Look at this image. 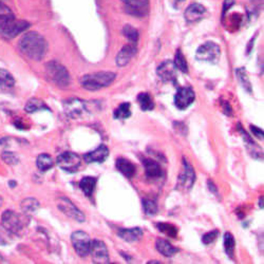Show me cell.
Wrapping results in <instances>:
<instances>
[{
  "label": "cell",
  "mask_w": 264,
  "mask_h": 264,
  "mask_svg": "<svg viewBox=\"0 0 264 264\" xmlns=\"http://www.w3.org/2000/svg\"><path fill=\"white\" fill-rule=\"evenodd\" d=\"M235 4V0H224L223 3V15Z\"/></svg>",
  "instance_id": "f35d334b"
},
{
  "label": "cell",
  "mask_w": 264,
  "mask_h": 264,
  "mask_svg": "<svg viewBox=\"0 0 264 264\" xmlns=\"http://www.w3.org/2000/svg\"><path fill=\"white\" fill-rule=\"evenodd\" d=\"M1 158L5 163L10 165H16L18 164V162H19V159H18L17 155L13 152H3Z\"/></svg>",
  "instance_id": "8d00e7d4"
},
{
  "label": "cell",
  "mask_w": 264,
  "mask_h": 264,
  "mask_svg": "<svg viewBox=\"0 0 264 264\" xmlns=\"http://www.w3.org/2000/svg\"><path fill=\"white\" fill-rule=\"evenodd\" d=\"M57 207L61 212H63L66 215H68L69 218L73 219L77 222H82L85 221V214L81 212L79 208L75 206V204L73 202H71L68 198L66 197H61L56 200Z\"/></svg>",
  "instance_id": "8fae6325"
},
{
  "label": "cell",
  "mask_w": 264,
  "mask_h": 264,
  "mask_svg": "<svg viewBox=\"0 0 264 264\" xmlns=\"http://www.w3.org/2000/svg\"><path fill=\"white\" fill-rule=\"evenodd\" d=\"M143 208H144V212H145V214L148 215H154L158 213L157 203L151 199L143 200Z\"/></svg>",
  "instance_id": "e575fe53"
},
{
  "label": "cell",
  "mask_w": 264,
  "mask_h": 264,
  "mask_svg": "<svg viewBox=\"0 0 264 264\" xmlns=\"http://www.w3.org/2000/svg\"><path fill=\"white\" fill-rule=\"evenodd\" d=\"M30 27V23L25 20H15L12 19L7 22L0 25V34H1L4 38L12 39L16 37L17 35L25 32L26 30Z\"/></svg>",
  "instance_id": "ba28073f"
},
{
  "label": "cell",
  "mask_w": 264,
  "mask_h": 264,
  "mask_svg": "<svg viewBox=\"0 0 264 264\" xmlns=\"http://www.w3.org/2000/svg\"><path fill=\"white\" fill-rule=\"evenodd\" d=\"M46 73L49 80L58 87L65 88L70 83V74L62 64L52 61L46 65Z\"/></svg>",
  "instance_id": "3957f363"
},
{
  "label": "cell",
  "mask_w": 264,
  "mask_h": 264,
  "mask_svg": "<svg viewBox=\"0 0 264 264\" xmlns=\"http://www.w3.org/2000/svg\"><path fill=\"white\" fill-rule=\"evenodd\" d=\"M157 73L163 82H173L177 77V68L172 61H165L162 63L158 69Z\"/></svg>",
  "instance_id": "9a60e30c"
},
{
  "label": "cell",
  "mask_w": 264,
  "mask_h": 264,
  "mask_svg": "<svg viewBox=\"0 0 264 264\" xmlns=\"http://www.w3.org/2000/svg\"><path fill=\"white\" fill-rule=\"evenodd\" d=\"M157 227L160 230V231L164 232L165 235H167V236L172 237V238L177 237L178 230H177L176 226H173L169 223H162V222H160V223L157 224Z\"/></svg>",
  "instance_id": "836d02e7"
},
{
  "label": "cell",
  "mask_w": 264,
  "mask_h": 264,
  "mask_svg": "<svg viewBox=\"0 0 264 264\" xmlns=\"http://www.w3.org/2000/svg\"><path fill=\"white\" fill-rule=\"evenodd\" d=\"M155 248H157L158 251L161 255L168 258L172 257L173 255H176L178 253V248L164 239H158L157 243H155Z\"/></svg>",
  "instance_id": "7402d4cb"
},
{
  "label": "cell",
  "mask_w": 264,
  "mask_h": 264,
  "mask_svg": "<svg viewBox=\"0 0 264 264\" xmlns=\"http://www.w3.org/2000/svg\"><path fill=\"white\" fill-rule=\"evenodd\" d=\"M250 130L255 134V136H257V139L263 140V130L262 129L256 127V126H254V125H250Z\"/></svg>",
  "instance_id": "74e56055"
},
{
  "label": "cell",
  "mask_w": 264,
  "mask_h": 264,
  "mask_svg": "<svg viewBox=\"0 0 264 264\" xmlns=\"http://www.w3.org/2000/svg\"><path fill=\"white\" fill-rule=\"evenodd\" d=\"M36 165H37V168L41 172H46L53 167L54 162L49 154L41 153L36 160Z\"/></svg>",
  "instance_id": "d4e9b609"
},
{
  "label": "cell",
  "mask_w": 264,
  "mask_h": 264,
  "mask_svg": "<svg viewBox=\"0 0 264 264\" xmlns=\"http://www.w3.org/2000/svg\"><path fill=\"white\" fill-rule=\"evenodd\" d=\"M116 168L119 172H122L125 177L127 178H132L135 175L136 171V167L135 165L130 162L129 160L125 159V158H118L116 160Z\"/></svg>",
  "instance_id": "ffe728a7"
},
{
  "label": "cell",
  "mask_w": 264,
  "mask_h": 264,
  "mask_svg": "<svg viewBox=\"0 0 264 264\" xmlns=\"http://www.w3.org/2000/svg\"><path fill=\"white\" fill-rule=\"evenodd\" d=\"M136 52H137L136 45L128 44L124 46L116 56V65L118 67H125V66H127L131 59L133 58Z\"/></svg>",
  "instance_id": "2e32d148"
},
{
  "label": "cell",
  "mask_w": 264,
  "mask_h": 264,
  "mask_svg": "<svg viewBox=\"0 0 264 264\" xmlns=\"http://www.w3.org/2000/svg\"><path fill=\"white\" fill-rule=\"evenodd\" d=\"M221 56L220 47L213 43V41H207L198 48L196 52V58L200 62L217 64Z\"/></svg>",
  "instance_id": "277c9868"
},
{
  "label": "cell",
  "mask_w": 264,
  "mask_h": 264,
  "mask_svg": "<svg viewBox=\"0 0 264 264\" xmlns=\"http://www.w3.org/2000/svg\"><path fill=\"white\" fill-rule=\"evenodd\" d=\"M109 155V149L106 145H99L93 151H90L86 154H83V160L87 163H103Z\"/></svg>",
  "instance_id": "e0dca14e"
},
{
  "label": "cell",
  "mask_w": 264,
  "mask_h": 264,
  "mask_svg": "<svg viewBox=\"0 0 264 264\" xmlns=\"http://www.w3.org/2000/svg\"><path fill=\"white\" fill-rule=\"evenodd\" d=\"M175 66L178 70H180L183 73H187L188 72V65L187 62H186V58L183 55V53L181 50H178L176 57H175Z\"/></svg>",
  "instance_id": "d6a6232c"
},
{
  "label": "cell",
  "mask_w": 264,
  "mask_h": 264,
  "mask_svg": "<svg viewBox=\"0 0 264 264\" xmlns=\"http://www.w3.org/2000/svg\"><path fill=\"white\" fill-rule=\"evenodd\" d=\"M149 263H161L160 261H149Z\"/></svg>",
  "instance_id": "ee69618b"
},
{
  "label": "cell",
  "mask_w": 264,
  "mask_h": 264,
  "mask_svg": "<svg viewBox=\"0 0 264 264\" xmlns=\"http://www.w3.org/2000/svg\"><path fill=\"white\" fill-rule=\"evenodd\" d=\"M21 209L25 214L30 215L36 213V211L39 208V203L38 201L34 199V198H27V199L21 202Z\"/></svg>",
  "instance_id": "484cf974"
},
{
  "label": "cell",
  "mask_w": 264,
  "mask_h": 264,
  "mask_svg": "<svg viewBox=\"0 0 264 264\" xmlns=\"http://www.w3.org/2000/svg\"><path fill=\"white\" fill-rule=\"evenodd\" d=\"M91 241L92 240L90 239L88 233L82 231H76L71 235V242L74 250L82 258H85L90 254Z\"/></svg>",
  "instance_id": "5b68a950"
},
{
  "label": "cell",
  "mask_w": 264,
  "mask_h": 264,
  "mask_svg": "<svg viewBox=\"0 0 264 264\" xmlns=\"http://www.w3.org/2000/svg\"><path fill=\"white\" fill-rule=\"evenodd\" d=\"M116 73L108 71H101L98 73L83 75L81 79V85L89 91H97L110 86L116 80Z\"/></svg>",
  "instance_id": "7a4b0ae2"
},
{
  "label": "cell",
  "mask_w": 264,
  "mask_h": 264,
  "mask_svg": "<svg viewBox=\"0 0 264 264\" xmlns=\"http://www.w3.org/2000/svg\"><path fill=\"white\" fill-rule=\"evenodd\" d=\"M66 115L71 118H80L89 113V104L80 99H69L64 101Z\"/></svg>",
  "instance_id": "8992f818"
},
{
  "label": "cell",
  "mask_w": 264,
  "mask_h": 264,
  "mask_svg": "<svg viewBox=\"0 0 264 264\" xmlns=\"http://www.w3.org/2000/svg\"><path fill=\"white\" fill-rule=\"evenodd\" d=\"M254 40H255V37L250 40V43H249V48H248V54L250 53L251 51V48H253V45H254Z\"/></svg>",
  "instance_id": "60d3db41"
},
{
  "label": "cell",
  "mask_w": 264,
  "mask_h": 264,
  "mask_svg": "<svg viewBox=\"0 0 264 264\" xmlns=\"http://www.w3.org/2000/svg\"><path fill=\"white\" fill-rule=\"evenodd\" d=\"M90 254L92 255V259L94 263L107 264L110 262L109 251H108L106 244L99 239H95L91 241V249H90Z\"/></svg>",
  "instance_id": "4fadbf2b"
},
{
  "label": "cell",
  "mask_w": 264,
  "mask_h": 264,
  "mask_svg": "<svg viewBox=\"0 0 264 264\" xmlns=\"http://www.w3.org/2000/svg\"><path fill=\"white\" fill-rule=\"evenodd\" d=\"M196 181V172L194 167L183 159V171L180 173L177 183L178 190H190Z\"/></svg>",
  "instance_id": "30bf717a"
},
{
  "label": "cell",
  "mask_w": 264,
  "mask_h": 264,
  "mask_svg": "<svg viewBox=\"0 0 264 264\" xmlns=\"http://www.w3.org/2000/svg\"><path fill=\"white\" fill-rule=\"evenodd\" d=\"M259 205H260V208L263 207V198L262 197L260 198V200H259Z\"/></svg>",
  "instance_id": "b9f144b4"
},
{
  "label": "cell",
  "mask_w": 264,
  "mask_h": 264,
  "mask_svg": "<svg viewBox=\"0 0 264 264\" xmlns=\"http://www.w3.org/2000/svg\"><path fill=\"white\" fill-rule=\"evenodd\" d=\"M223 244H224V250L225 253L229 255L230 258L233 257V253H235V248H236V241L235 238L231 235V232H225L224 235V240H223Z\"/></svg>",
  "instance_id": "f1b7e54d"
},
{
  "label": "cell",
  "mask_w": 264,
  "mask_h": 264,
  "mask_svg": "<svg viewBox=\"0 0 264 264\" xmlns=\"http://www.w3.org/2000/svg\"><path fill=\"white\" fill-rule=\"evenodd\" d=\"M126 12L136 17H143L148 13V0H122Z\"/></svg>",
  "instance_id": "5bb4252c"
},
{
  "label": "cell",
  "mask_w": 264,
  "mask_h": 264,
  "mask_svg": "<svg viewBox=\"0 0 264 264\" xmlns=\"http://www.w3.org/2000/svg\"><path fill=\"white\" fill-rule=\"evenodd\" d=\"M137 101L142 108V110L144 111H150L154 108V101L151 98V95L146 92L140 93L137 95Z\"/></svg>",
  "instance_id": "4316f807"
},
{
  "label": "cell",
  "mask_w": 264,
  "mask_h": 264,
  "mask_svg": "<svg viewBox=\"0 0 264 264\" xmlns=\"http://www.w3.org/2000/svg\"><path fill=\"white\" fill-rule=\"evenodd\" d=\"M219 236V231H209L207 233H205V235L203 236L202 238V242L204 244H206V245H209V244H212L215 241V239L218 238Z\"/></svg>",
  "instance_id": "d590c367"
},
{
  "label": "cell",
  "mask_w": 264,
  "mask_h": 264,
  "mask_svg": "<svg viewBox=\"0 0 264 264\" xmlns=\"http://www.w3.org/2000/svg\"><path fill=\"white\" fill-rule=\"evenodd\" d=\"M205 14H206V9L204 8L202 4L193 3V4H190L187 9H186L185 13H184V17L187 22L194 23V22L201 20Z\"/></svg>",
  "instance_id": "ac0fdd59"
},
{
  "label": "cell",
  "mask_w": 264,
  "mask_h": 264,
  "mask_svg": "<svg viewBox=\"0 0 264 264\" xmlns=\"http://www.w3.org/2000/svg\"><path fill=\"white\" fill-rule=\"evenodd\" d=\"M208 186H209V188H211V190L213 191L214 194H217V188H215V186H214V184L212 183L211 180H209V182H208Z\"/></svg>",
  "instance_id": "ab89813d"
},
{
  "label": "cell",
  "mask_w": 264,
  "mask_h": 264,
  "mask_svg": "<svg viewBox=\"0 0 264 264\" xmlns=\"http://www.w3.org/2000/svg\"><path fill=\"white\" fill-rule=\"evenodd\" d=\"M123 34L125 37L130 41V44L136 45L137 41H139V32H137L136 29L132 26L126 25L123 29Z\"/></svg>",
  "instance_id": "1f68e13d"
},
{
  "label": "cell",
  "mask_w": 264,
  "mask_h": 264,
  "mask_svg": "<svg viewBox=\"0 0 264 264\" xmlns=\"http://www.w3.org/2000/svg\"><path fill=\"white\" fill-rule=\"evenodd\" d=\"M26 222L20 214L12 211H5L1 217V224L5 231L12 233H19L26 226Z\"/></svg>",
  "instance_id": "52a82bcc"
},
{
  "label": "cell",
  "mask_w": 264,
  "mask_h": 264,
  "mask_svg": "<svg viewBox=\"0 0 264 264\" xmlns=\"http://www.w3.org/2000/svg\"><path fill=\"white\" fill-rule=\"evenodd\" d=\"M10 185L12 186V187H14V186H15V183H14L13 181H11V182H10Z\"/></svg>",
  "instance_id": "7bdbcfd3"
},
{
  "label": "cell",
  "mask_w": 264,
  "mask_h": 264,
  "mask_svg": "<svg viewBox=\"0 0 264 264\" xmlns=\"http://www.w3.org/2000/svg\"><path fill=\"white\" fill-rule=\"evenodd\" d=\"M95 186H97V179L93 177H85L82 179V181L80 182V187L82 190V193L85 194L88 198H91Z\"/></svg>",
  "instance_id": "603a6c76"
},
{
  "label": "cell",
  "mask_w": 264,
  "mask_h": 264,
  "mask_svg": "<svg viewBox=\"0 0 264 264\" xmlns=\"http://www.w3.org/2000/svg\"><path fill=\"white\" fill-rule=\"evenodd\" d=\"M196 99V94L193 88L190 87H181L178 89V91L175 95V105L180 110L187 109Z\"/></svg>",
  "instance_id": "7c38bea8"
},
{
  "label": "cell",
  "mask_w": 264,
  "mask_h": 264,
  "mask_svg": "<svg viewBox=\"0 0 264 264\" xmlns=\"http://www.w3.org/2000/svg\"><path fill=\"white\" fill-rule=\"evenodd\" d=\"M18 47L23 55L33 61H41L48 50L46 39L37 32H29L23 35Z\"/></svg>",
  "instance_id": "6da1fadb"
},
{
  "label": "cell",
  "mask_w": 264,
  "mask_h": 264,
  "mask_svg": "<svg viewBox=\"0 0 264 264\" xmlns=\"http://www.w3.org/2000/svg\"><path fill=\"white\" fill-rule=\"evenodd\" d=\"M177 1H184V0H177Z\"/></svg>",
  "instance_id": "f6af8a7d"
},
{
  "label": "cell",
  "mask_w": 264,
  "mask_h": 264,
  "mask_svg": "<svg viewBox=\"0 0 264 264\" xmlns=\"http://www.w3.org/2000/svg\"><path fill=\"white\" fill-rule=\"evenodd\" d=\"M113 116L116 119H126L131 116V105L129 103H123L119 105L116 111L113 112Z\"/></svg>",
  "instance_id": "83f0119b"
},
{
  "label": "cell",
  "mask_w": 264,
  "mask_h": 264,
  "mask_svg": "<svg viewBox=\"0 0 264 264\" xmlns=\"http://www.w3.org/2000/svg\"><path fill=\"white\" fill-rule=\"evenodd\" d=\"M144 168H145V175L148 179L154 180L163 177V169L161 165L151 159H146L143 161Z\"/></svg>",
  "instance_id": "d6986e66"
},
{
  "label": "cell",
  "mask_w": 264,
  "mask_h": 264,
  "mask_svg": "<svg viewBox=\"0 0 264 264\" xmlns=\"http://www.w3.org/2000/svg\"><path fill=\"white\" fill-rule=\"evenodd\" d=\"M118 236L126 242H136L143 238V231L140 227L124 229L118 231Z\"/></svg>",
  "instance_id": "44dd1931"
},
{
  "label": "cell",
  "mask_w": 264,
  "mask_h": 264,
  "mask_svg": "<svg viewBox=\"0 0 264 264\" xmlns=\"http://www.w3.org/2000/svg\"><path fill=\"white\" fill-rule=\"evenodd\" d=\"M236 73H237V76H238L239 82L241 83V86L244 88L245 91L251 93V83L249 82V79H248V73H247V71H245V69L244 68H239V69H237Z\"/></svg>",
  "instance_id": "4dcf8cb0"
},
{
  "label": "cell",
  "mask_w": 264,
  "mask_h": 264,
  "mask_svg": "<svg viewBox=\"0 0 264 264\" xmlns=\"http://www.w3.org/2000/svg\"><path fill=\"white\" fill-rule=\"evenodd\" d=\"M25 110L28 113H34L37 111L41 110H49V108L44 103L43 100L39 99H31L27 101V104L25 106Z\"/></svg>",
  "instance_id": "cb8c5ba5"
},
{
  "label": "cell",
  "mask_w": 264,
  "mask_h": 264,
  "mask_svg": "<svg viewBox=\"0 0 264 264\" xmlns=\"http://www.w3.org/2000/svg\"><path fill=\"white\" fill-rule=\"evenodd\" d=\"M15 85V80L7 70L0 69V87L3 89L12 88Z\"/></svg>",
  "instance_id": "f546056e"
},
{
  "label": "cell",
  "mask_w": 264,
  "mask_h": 264,
  "mask_svg": "<svg viewBox=\"0 0 264 264\" xmlns=\"http://www.w3.org/2000/svg\"><path fill=\"white\" fill-rule=\"evenodd\" d=\"M56 163L63 170L67 171L69 173H74L80 169L81 158L79 154H76L74 152L66 151L58 155Z\"/></svg>",
  "instance_id": "9c48e42d"
}]
</instances>
